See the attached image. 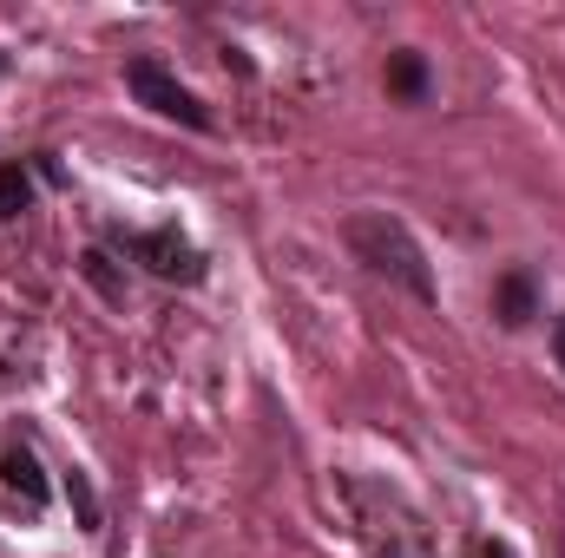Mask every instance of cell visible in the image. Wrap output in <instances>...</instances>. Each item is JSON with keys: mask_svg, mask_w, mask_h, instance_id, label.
<instances>
[{"mask_svg": "<svg viewBox=\"0 0 565 558\" xmlns=\"http://www.w3.org/2000/svg\"><path fill=\"white\" fill-rule=\"evenodd\" d=\"M342 244H349V257H355L369 277L402 282L415 302H440V282L427 270V250L415 244V230H408L402 217H388V211H355V217H342Z\"/></svg>", "mask_w": 565, "mask_h": 558, "instance_id": "7a4b0ae2", "label": "cell"}, {"mask_svg": "<svg viewBox=\"0 0 565 558\" xmlns=\"http://www.w3.org/2000/svg\"><path fill=\"white\" fill-rule=\"evenodd\" d=\"M388 99H402V106H422L427 99V60L415 46H402V53H388Z\"/></svg>", "mask_w": 565, "mask_h": 558, "instance_id": "ba28073f", "label": "cell"}, {"mask_svg": "<svg viewBox=\"0 0 565 558\" xmlns=\"http://www.w3.org/2000/svg\"><path fill=\"white\" fill-rule=\"evenodd\" d=\"M33 184H40V164L33 158H7L0 164V224H13V217L33 211Z\"/></svg>", "mask_w": 565, "mask_h": 558, "instance_id": "52a82bcc", "label": "cell"}, {"mask_svg": "<svg viewBox=\"0 0 565 558\" xmlns=\"http://www.w3.org/2000/svg\"><path fill=\"white\" fill-rule=\"evenodd\" d=\"M0 486H7V493H20L26 519H40V513L53 506V480H46V466H40L33 440H20V433H0Z\"/></svg>", "mask_w": 565, "mask_h": 558, "instance_id": "5b68a950", "label": "cell"}, {"mask_svg": "<svg viewBox=\"0 0 565 558\" xmlns=\"http://www.w3.org/2000/svg\"><path fill=\"white\" fill-rule=\"evenodd\" d=\"M467 558H520V552H513L507 539H487V533H480V539H467Z\"/></svg>", "mask_w": 565, "mask_h": 558, "instance_id": "30bf717a", "label": "cell"}, {"mask_svg": "<svg viewBox=\"0 0 565 558\" xmlns=\"http://www.w3.org/2000/svg\"><path fill=\"white\" fill-rule=\"evenodd\" d=\"M335 500L369 558H434V533L402 486L369 480V473H335Z\"/></svg>", "mask_w": 565, "mask_h": 558, "instance_id": "6da1fadb", "label": "cell"}, {"mask_svg": "<svg viewBox=\"0 0 565 558\" xmlns=\"http://www.w3.org/2000/svg\"><path fill=\"white\" fill-rule=\"evenodd\" d=\"M493 315H500V329H526L540 315V296H533L526 270H507V277L493 282Z\"/></svg>", "mask_w": 565, "mask_h": 558, "instance_id": "8992f818", "label": "cell"}, {"mask_svg": "<svg viewBox=\"0 0 565 558\" xmlns=\"http://www.w3.org/2000/svg\"><path fill=\"white\" fill-rule=\"evenodd\" d=\"M553 362H559V375H565V315H553Z\"/></svg>", "mask_w": 565, "mask_h": 558, "instance_id": "8fae6325", "label": "cell"}, {"mask_svg": "<svg viewBox=\"0 0 565 558\" xmlns=\"http://www.w3.org/2000/svg\"><path fill=\"white\" fill-rule=\"evenodd\" d=\"M66 500H73V513H79V526H86V533H99V493H93V480H86L79 466L66 473Z\"/></svg>", "mask_w": 565, "mask_h": 558, "instance_id": "9c48e42d", "label": "cell"}, {"mask_svg": "<svg viewBox=\"0 0 565 558\" xmlns=\"http://www.w3.org/2000/svg\"><path fill=\"white\" fill-rule=\"evenodd\" d=\"M126 93L139 99L145 112H158V119H171V126H184V132H211V126H217L211 106H204L158 53H132V60H126Z\"/></svg>", "mask_w": 565, "mask_h": 558, "instance_id": "277c9868", "label": "cell"}, {"mask_svg": "<svg viewBox=\"0 0 565 558\" xmlns=\"http://www.w3.org/2000/svg\"><path fill=\"white\" fill-rule=\"evenodd\" d=\"M106 244L126 257V264H139V270H151L158 282H178V289H198V282L211 277V257L164 217V224H113L106 230Z\"/></svg>", "mask_w": 565, "mask_h": 558, "instance_id": "3957f363", "label": "cell"}, {"mask_svg": "<svg viewBox=\"0 0 565 558\" xmlns=\"http://www.w3.org/2000/svg\"><path fill=\"white\" fill-rule=\"evenodd\" d=\"M0 73H7V53H0Z\"/></svg>", "mask_w": 565, "mask_h": 558, "instance_id": "7c38bea8", "label": "cell"}]
</instances>
